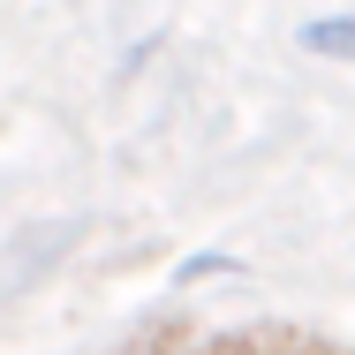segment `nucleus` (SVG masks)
<instances>
[{
    "label": "nucleus",
    "mask_w": 355,
    "mask_h": 355,
    "mask_svg": "<svg viewBox=\"0 0 355 355\" xmlns=\"http://www.w3.org/2000/svg\"><path fill=\"white\" fill-rule=\"evenodd\" d=\"M295 46L318 53V61H355V15H310L295 31Z\"/></svg>",
    "instance_id": "nucleus-1"
},
{
    "label": "nucleus",
    "mask_w": 355,
    "mask_h": 355,
    "mask_svg": "<svg viewBox=\"0 0 355 355\" xmlns=\"http://www.w3.org/2000/svg\"><path fill=\"white\" fill-rule=\"evenodd\" d=\"M212 272H234V257H227V250H197V257L174 272V287H197V280H212Z\"/></svg>",
    "instance_id": "nucleus-2"
}]
</instances>
